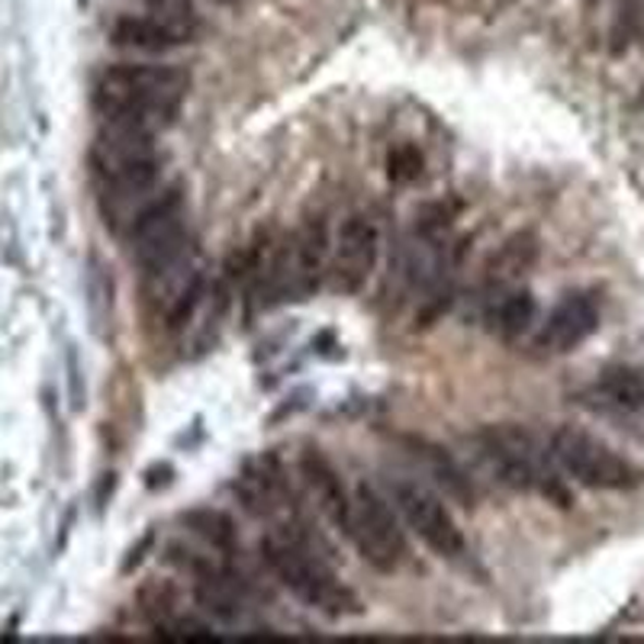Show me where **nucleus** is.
<instances>
[{
	"mask_svg": "<svg viewBox=\"0 0 644 644\" xmlns=\"http://www.w3.org/2000/svg\"><path fill=\"white\" fill-rule=\"evenodd\" d=\"M481 461L494 471V477L522 494H538L555 506H571V490L564 484V471L558 467L548 445L515 423L487 426L474 435Z\"/></svg>",
	"mask_w": 644,
	"mask_h": 644,
	"instance_id": "obj_2",
	"label": "nucleus"
},
{
	"mask_svg": "<svg viewBox=\"0 0 644 644\" xmlns=\"http://www.w3.org/2000/svg\"><path fill=\"white\" fill-rule=\"evenodd\" d=\"M377 255H380L377 222L370 216L352 214L336 232V245H332V258H329L332 290L359 293L377 268Z\"/></svg>",
	"mask_w": 644,
	"mask_h": 644,
	"instance_id": "obj_8",
	"label": "nucleus"
},
{
	"mask_svg": "<svg viewBox=\"0 0 644 644\" xmlns=\"http://www.w3.org/2000/svg\"><path fill=\"white\" fill-rule=\"evenodd\" d=\"M616 52L629 49V46H639L644 52V0H625V10L616 23Z\"/></svg>",
	"mask_w": 644,
	"mask_h": 644,
	"instance_id": "obj_16",
	"label": "nucleus"
},
{
	"mask_svg": "<svg viewBox=\"0 0 644 644\" xmlns=\"http://www.w3.org/2000/svg\"><path fill=\"white\" fill-rule=\"evenodd\" d=\"M300 471H303V481H306L313 500L323 509V515L345 535L349 519H352V494L342 484L336 464L319 448H306L303 458H300Z\"/></svg>",
	"mask_w": 644,
	"mask_h": 644,
	"instance_id": "obj_11",
	"label": "nucleus"
},
{
	"mask_svg": "<svg viewBox=\"0 0 644 644\" xmlns=\"http://www.w3.org/2000/svg\"><path fill=\"white\" fill-rule=\"evenodd\" d=\"M535 296L525 290V287H502V290H494L490 293V306H487V323L490 329L512 342L519 339L532 323H535Z\"/></svg>",
	"mask_w": 644,
	"mask_h": 644,
	"instance_id": "obj_13",
	"label": "nucleus"
},
{
	"mask_svg": "<svg viewBox=\"0 0 644 644\" xmlns=\"http://www.w3.org/2000/svg\"><path fill=\"white\" fill-rule=\"evenodd\" d=\"M143 303L148 316L165 329H181L201 306L204 296V258L194 242L139 268Z\"/></svg>",
	"mask_w": 644,
	"mask_h": 644,
	"instance_id": "obj_4",
	"label": "nucleus"
},
{
	"mask_svg": "<svg viewBox=\"0 0 644 644\" xmlns=\"http://www.w3.org/2000/svg\"><path fill=\"white\" fill-rule=\"evenodd\" d=\"M194 525L197 535H204L216 551H229L232 548V522L222 512H194L187 519Z\"/></svg>",
	"mask_w": 644,
	"mask_h": 644,
	"instance_id": "obj_17",
	"label": "nucleus"
},
{
	"mask_svg": "<svg viewBox=\"0 0 644 644\" xmlns=\"http://www.w3.org/2000/svg\"><path fill=\"white\" fill-rule=\"evenodd\" d=\"M406 448H410V454L426 467V474H429L432 481H435L451 500L464 502V506L474 502L471 477L461 471V464H458L445 448H438L435 441H426V438H406Z\"/></svg>",
	"mask_w": 644,
	"mask_h": 644,
	"instance_id": "obj_12",
	"label": "nucleus"
},
{
	"mask_svg": "<svg viewBox=\"0 0 644 644\" xmlns=\"http://www.w3.org/2000/svg\"><path fill=\"white\" fill-rule=\"evenodd\" d=\"M191 94V74L171 65L120 62L94 81L90 104L104 123L139 126L158 133L171 126Z\"/></svg>",
	"mask_w": 644,
	"mask_h": 644,
	"instance_id": "obj_1",
	"label": "nucleus"
},
{
	"mask_svg": "<svg viewBox=\"0 0 644 644\" xmlns=\"http://www.w3.org/2000/svg\"><path fill=\"white\" fill-rule=\"evenodd\" d=\"M548 448L564 477L586 490L625 494L642 484V467H635L625 454H619L609 441L596 438L593 432L561 426L555 429Z\"/></svg>",
	"mask_w": 644,
	"mask_h": 644,
	"instance_id": "obj_5",
	"label": "nucleus"
},
{
	"mask_svg": "<svg viewBox=\"0 0 644 644\" xmlns=\"http://www.w3.org/2000/svg\"><path fill=\"white\" fill-rule=\"evenodd\" d=\"M420 171H423V155L416 151V148H397V151H390V178L393 181H413V178H420Z\"/></svg>",
	"mask_w": 644,
	"mask_h": 644,
	"instance_id": "obj_18",
	"label": "nucleus"
},
{
	"mask_svg": "<svg viewBox=\"0 0 644 644\" xmlns=\"http://www.w3.org/2000/svg\"><path fill=\"white\" fill-rule=\"evenodd\" d=\"M603 309L593 293H568L542 323L535 336V349L545 355H571L596 329H599Z\"/></svg>",
	"mask_w": 644,
	"mask_h": 644,
	"instance_id": "obj_9",
	"label": "nucleus"
},
{
	"mask_svg": "<svg viewBox=\"0 0 644 644\" xmlns=\"http://www.w3.org/2000/svg\"><path fill=\"white\" fill-rule=\"evenodd\" d=\"M345 538L359 548V555L380 573H397L406 561V535L397 506L367 481L352 490V519Z\"/></svg>",
	"mask_w": 644,
	"mask_h": 644,
	"instance_id": "obj_6",
	"label": "nucleus"
},
{
	"mask_svg": "<svg viewBox=\"0 0 644 644\" xmlns=\"http://www.w3.org/2000/svg\"><path fill=\"white\" fill-rule=\"evenodd\" d=\"M393 506L403 519V525L438 558H461L464 555V535L451 515L445 500L420 481L400 477L390 487Z\"/></svg>",
	"mask_w": 644,
	"mask_h": 644,
	"instance_id": "obj_7",
	"label": "nucleus"
},
{
	"mask_svg": "<svg viewBox=\"0 0 644 644\" xmlns=\"http://www.w3.org/2000/svg\"><path fill=\"white\" fill-rule=\"evenodd\" d=\"M148 13L187 29V33H197L201 29V13H197V3L194 0H139Z\"/></svg>",
	"mask_w": 644,
	"mask_h": 644,
	"instance_id": "obj_15",
	"label": "nucleus"
},
{
	"mask_svg": "<svg viewBox=\"0 0 644 644\" xmlns=\"http://www.w3.org/2000/svg\"><path fill=\"white\" fill-rule=\"evenodd\" d=\"M194 39V33L155 16V13H123L110 23V42L126 52L143 56H165L171 49H181Z\"/></svg>",
	"mask_w": 644,
	"mask_h": 644,
	"instance_id": "obj_10",
	"label": "nucleus"
},
{
	"mask_svg": "<svg viewBox=\"0 0 644 644\" xmlns=\"http://www.w3.org/2000/svg\"><path fill=\"white\" fill-rule=\"evenodd\" d=\"M262 558L268 571L278 576L290 596H296L303 606L329 616V619H345L359 616L361 603L355 590L342 583V576L332 571L300 535L293 532H271L262 538Z\"/></svg>",
	"mask_w": 644,
	"mask_h": 644,
	"instance_id": "obj_3",
	"label": "nucleus"
},
{
	"mask_svg": "<svg viewBox=\"0 0 644 644\" xmlns=\"http://www.w3.org/2000/svg\"><path fill=\"white\" fill-rule=\"evenodd\" d=\"M214 3H235V0H214Z\"/></svg>",
	"mask_w": 644,
	"mask_h": 644,
	"instance_id": "obj_19",
	"label": "nucleus"
},
{
	"mask_svg": "<svg viewBox=\"0 0 644 644\" xmlns=\"http://www.w3.org/2000/svg\"><path fill=\"white\" fill-rule=\"evenodd\" d=\"M599 397L622 410V413H639L644 410V370L635 364H609L596 377Z\"/></svg>",
	"mask_w": 644,
	"mask_h": 644,
	"instance_id": "obj_14",
	"label": "nucleus"
}]
</instances>
